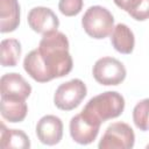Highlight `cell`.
<instances>
[{
    "label": "cell",
    "mask_w": 149,
    "mask_h": 149,
    "mask_svg": "<svg viewBox=\"0 0 149 149\" xmlns=\"http://www.w3.org/2000/svg\"><path fill=\"white\" fill-rule=\"evenodd\" d=\"M133 121L140 130H149V98L143 99L135 105L133 109Z\"/></svg>",
    "instance_id": "16"
},
{
    "label": "cell",
    "mask_w": 149,
    "mask_h": 149,
    "mask_svg": "<svg viewBox=\"0 0 149 149\" xmlns=\"http://www.w3.org/2000/svg\"><path fill=\"white\" fill-rule=\"evenodd\" d=\"M135 143V134L132 127L125 122L109 125L98 147L100 149H130Z\"/></svg>",
    "instance_id": "6"
},
{
    "label": "cell",
    "mask_w": 149,
    "mask_h": 149,
    "mask_svg": "<svg viewBox=\"0 0 149 149\" xmlns=\"http://www.w3.org/2000/svg\"><path fill=\"white\" fill-rule=\"evenodd\" d=\"M100 126V122L88 118L83 112H80L70 120V135L72 140L78 144L86 146L97 139Z\"/></svg>",
    "instance_id": "7"
},
{
    "label": "cell",
    "mask_w": 149,
    "mask_h": 149,
    "mask_svg": "<svg viewBox=\"0 0 149 149\" xmlns=\"http://www.w3.org/2000/svg\"><path fill=\"white\" fill-rule=\"evenodd\" d=\"M83 5V0H59L58 9L65 16H74L80 13Z\"/></svg>",
    "instance_id": "17"
},
{
    "label": "cell",
    "mask_w": 149,
    "mask_h": 149,
    "mask_svg": "<svg viewBox=\"0 0 149 149\" xmlns=\"http://www.w3.org/2000/svg\"><path fill=\"white\" fill-rule=\"evenodd\" d=\"M111 43L118 52L132 54L135 47V37L132 29L125 23H118L111 34Z\"/></svg>",
    "instance_id": "12"
},
{
    "label": "cell",
    "mask_w": 149,
    "mask_h": 149,
    "mask_svg": "<svg viewBox=\"0 0 149 149\" xmlns=\"http://www.w3.org/2000/svg\"><path fill=\"white\" fill-rule=\"evenodd\" d=\"M0 143L3 149H27L30 147V140L23 130L8 129L3 123H1L0 128Z\"/></svg>",
    "instance_id": "14"
},
{
    "label": "cell",
    "mask_w": 149,
    "mask_h": 149,
    "mask_svg": "<svg viewBox=\"0 0 149 149\" xmlns=\"http://www.w3.org/2000/svg\"><path fill=\"white\" fill-rule=\"evenodd\" d=\"M81 26L88 36L101 40L112 34L114 29V17L107 8L98 5L91 6L84 13Z\"/></svg>",
    "instance_id": "3"
},
{
    "label": "cell",
    "mask_w": 149,
    "mask_h": 149,
    "mask_svg": "<svg viewBox=\"0 0 149 149\" xmlns=\"http://www.w3.org/2000/svg\"><path fill=\"white\" fill-rule=\"evenodd\" d=\"M1 65L3 68L15 66L21 56V43L16 38H5L0 44Z\"/></svg>",
    "instance_id": "15"
},
{
    "label": "cell",
    "mask_w": 149,
    "mask_h": 149,
    "mask_svg": "<svg viewBox=\"0 0 149 149\" xmlns=\"http://www.w3.org/2000/svg\"><path fill=\"white\" fill-rule=\"evenodd\" d=\"M27 21L29 27L38 34H45L57 30L59 26V20L57 15L50 8L42 6L31 8L28 13Z\"/></svg>",
    "instance_id": "9"
},
{
    "label": "cell",
    "mask_w": 149,
    "mask_h": 149,
    "mask_svg": "<svg viewBox=\"0 0 149 149\" xmlns=\"http://www.w3.org/2000/svg\"><path fill=\"white\" fill-rule=\"evenodd\" d=\"M72 66L69 40L58 30L43 34L38 48L27 54L23 59L24 71L38 83L64 77L71 72Z\"/></svg>",
    "instance_id": "1"
},
{
    "label": "cell",
    "mask_w": 149,
    "mask_h": 149,
    "mask_svg": "<svg viewBox=\"0 0 149 149\" xmlns=\"http://www.w3.org/2000/svg\"><path fill=\"white\" fill-rule=\"evenodd\" d=\"M125 109V98L115 91H106L91 98L83 113L88 118L102 123L106 120L118 118Z\"/></svg>",
    "instance_id": "2"
},
{
    "label": "cell",
    "mask_w": 149,
    "mask_h": 149,
    "mask_svg": "<svg viewBox=\"0 0 149 149\" xmlns=\"http://www.w3.org/2000/svg\"><path fill=\"white\" fill-rule=\"evenodd\" d=\"M130 16L137 21H144L149 19V0H142L139 7L130 14Z\"/></svg>",
    "instance_id": "18"
},
{
    "label": "cell",
    "mask_w": 149,
    "mask_h": 149,
    "mask_svg": "<svg viewBox=\"0 0 149 149\" xmlns=\"http://www.w3.org/2000/svg\"><path fill=\"white\" fill-rule=\"evenodd\" d=\"M0 106L2 118L13 123L23 121L28 113V106L23 99L1 97Z\"/></svg>",
    "instance_id": "13"
},
{
    "label": "cell",
    "mask_w": 149,
    "mask_h": 149,
    "mask_svg": "<svg viewBox=\"0 0 149 149\" xmlns=\"http://www.w3.org/2000/svg\"><path fill=\"white\" fill-rule=\"evenodd\" d=\"M0 91L1 97L26 100L31 93V86L20 73L10 72L1 77Z\"/></svg>",
    "instance_id": "10"
},
{
    "label": "cell",
    "mask_w": 149,
    "mask_h": 149,
    "mask_svg": "<svg viewBox=\"0 0 149 149\" xmlns=\"http://www.w3.org/2000/svg\"><path fill=\"white\" fill-rule=\"evenodd\" d=\"M94 79L105 86L121 84L127 74L125 65L114 57H101L99 58L92 69Z\"/></svg>",
    "instance_id": "5"
},
{
    "label": "cell",
    "mask_w": 149,
    "mask_h": 149,
    "mask_svg": "<svg viewBox=\"0 0 149 149\" xmlns=\"http://www.w3.org/2000/svg\"><path fill=\"white\" fill-rule=\"evenodd\" d=\"M141 1L142 0H114V3L130 15L139 7Z\"/></svg>",
    "instance_id": "19"
},
{
    "label": "cell",
    "mask_w": 149,
    "mask_h": 149,
    "mask_svg": "<svg viewBox=\"0 0 149 149\" xmlns=\"http://www.w3.org/2000/svg\"><path fill=\"white\" fill-rule=\"evenodd\" d=\"M147 148H149V144H148V146H147Z\"/></svg>",
    "instance_id": "20"
},
{
    "label": "cell",
    "mask_w": 149,
    "mask_h": 149,
    "mask_svg": "<svg viewBox=\"0 0 149 149\" xmlns=\"http://www.w3.org/2000/svg\"><path fill=\"white\" fill-rule=\"evenodd\" d=\"M87 88L81 79L74 78L61 84L54 95V104L62 111H71L79 106L86 97Z\"/></svg>",
    "instance_id": "4"
},
{
    "label": "cell",
    "mask_w": 149,
    "mask_h": 149,
    "mask_svg": "<svg viewBox=\"0 0 149 149\" xmlns=\"http://www.w3.org/2000/svg\"><path fill=\"white\" fill-rule=\"evenodd\" d=\"M20 23V5L17 0H0V31H14Z\"/></svg>",
    "instance_id": "11"
},
{
    "label": "cell",
    "mask_w": 149,
    "mask_h": 149,
    "mask_svg": "<svg viewBox=\"0 0 149 149\" xmlns=\"http://www.w3.org/2000/svg\"><path fill=\"white\" fill-rule=\"evenodd\" d=\"M36 135L41 143L47 146H55L59 143L63 137V122L52 114L42 116L36 125Z\"/></svg>",
    "instance_id": "8"
}]
</instances>
